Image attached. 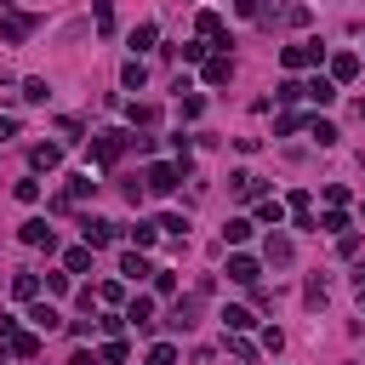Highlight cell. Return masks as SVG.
I'll list each match as a JSON object with an SVG mask.
<instances>
[{
	"instance_id": "cell-1",
	"label": "cell",
	"mask_w": 365,
	"mask_h": 365,
	"mask_svg": "<svg viewBox=\"0 0 365 365\" xmlns=\"http://www.w3.org/2000/svg\"><path fill=\"white\" fill-rule=\"evenodd\" d=\"M125 148H131V131H97V137H91V160H97V165H114Z\"/></svg>"
},
{
	"instance_id": "cell-2",
	"label": "cell",
	"mask_w": 365,
	"mask_h": 365,
	"mask_svg": "<svg viewBox=\"0 0 365 365\" xmlns=\"http://www.w3.org/2000/svg\"><path fill=\"white\" fill-rule=\"evenodd\" d=\"M114 222L108 217H80V240H86V251H103V245H114Z\"/></svg>"
},
{
	"instance_id": "cell-3",
	"label": "cell",
	"mask_w": 365,
	"mask_h": 365,
	"mask_svg": "<svg viewBox=\"0 0 365 365\" xmlns=\"http://www.w3.org/2000/svg\"><path fill=\"white\" fill-rule=\"evenodd\" d=\"M182 171H188V160H177V165H148V182H143V188H148V194H171Z\"/></svg>"
},
{
	"instance_id": "cell-4",
	"label": "cell",
	"mask_w": 365,
	"mask_h": 365,
	"mask_svg": "<svg viewBox=\"0 0 365 365\" xmlns=\"http://www.w3.org/2000/svg\"><path fill=\"white\" fill-rule=\"evenodd\" d=\"M285 68H319V40H302V46H285L279 51Z\"/></svg>"
},
{
	"instance_id": "cell-5",
	"label": "cell",
	"mask_w": 365,
	"mask_h": 365,
	"mask_svg": "<svg viewBox=\"0 0 365 365\" xmlns=\"http://www.w3.org/2000/svg\"><path fill=\"white\" fill-rule=\"evenodd\" d=\"M29 34H34V17H29V11H11V17H0V40H6V46L29 40Z\"/></svg>"
},
{
	"instance_id": "cell-6",
	"label": "cell",
	"mask_w": 365,
	"mask_h": 365,
	"mask_svg": "<svg viewBox=\"0 0 365 365\" xmlns=\"http://www.w3.org/2000/svg\"><path fill=\"white\" fill-rule=\"evenodd\" d=\"M17 240H23V245H34V251H51V245H57V234H51V228H46V217H29V222H23V234H17Z\"/></svg>"
},
{
	"instance_id": "cell-7",
	"label": "cell",
	"mask_w": 365,
	"mask_h": 365,
	"mask_svg": "<svg viewBox=\"0 0 365 365\" xmlns=\"http://www.w3.org/2000/svg\"><path fill=\"white\" fill-rule=\"evenodd\" d=\"M257 274H262V268H257V257H245V251H234V257H228V279H234V285H257Z\"/></svg>"
},
{
	"instance_id": "cell-8",
	"label": "cell",
	"mask_w": 365,
	"mask_h": 365,
	"mask_svg": "<svg viewBox=\"0 0 365 365\" xmlns=\"http://www.w3.org/2000/svg\"><path fill=\"white\" fill-rule=\"evenodd\" d=\"M228 80H234V57H228V51L205 57V86H228Z\"/></svg>"
},
{
	"instance_id": "cell-9",
	"label": "cell",
	"mask_w": 365,
	"mask_h": 365,
	"mask_svg": "<svg viewBox=\"0 0 365 365\" xmlns=\"http://www.w3.org/2000/svg\"><path fill=\"white\" fill-rule=\"evenodd\" d=\"M302 97H308V103H319V108H325V103H336V80H331V74H314V80H308V86H302Z\"/></svg>"
},
{
	"instance_id": "cell-10",
	"label": "cell",
	"mask_w": 365,
	"mask_h": 365,
	"mask_svg": "<svg viewBox=\"0 0 365 365\" xmlns=\"http://www.w3.org/2000/svg\"><path fill=\"white\" fill-rule=\"evenodd\" d=\"M6 354H11V359H34V354H40V336H34V331H11V336H6Z\"/></svg>"
},
{
	"instance_id": "cell-11",
	"label": "cell",
	"mask_w": 365,
	"mask_h": 365,
	"mask_svg": "<svg viewBox=\"0 0 365 365\" xmlns=\"http://www.w3.org/2000/svg\"><path fill=\"white\" fill-rule=\"evenodd\" d=\"M29 160H34V171H57V165H63V148H57V143H34Z\"/></svg>"
},
{
	"instance_id": "cell-12",
	"label": "cell",
	"mask_w": 365,
	"mask_h": 365,
	"mask_svg": "<svg viewBox=\"0 0 365 365\" xmlns=\"http://www.w3.org/2000/svg\"><path fill=\"white\" fill-rule=\"evenodd\" d=\"M262 257H268L274 268H291V257H297V251H291V240H285V234H268V245H262Z\"/></svg>"
},
{
	"instance_id": "cell-13",
	"label": "cell",
	"mask_w": 365,
	"mask_h": 365,
	"mask_svg": "<svg viewBox=\"0 0 365 365\" xmlns=\"http://www.w3.org/2000/svg\"><path fill=\"white\" fill-rule=\"evenodd\" d=\"M194 29H200V40H217V46H228V34H222V17H217V11H200V17H194Z\"/></svg>"
},
{
	"instance_id": "cell-14",
	"label": "cell",
	"mask_w": 365,
	"mask_h": 365,
	"mask_svg": "<svg viewBox=\"0 0 365 365\" xmlns=\"http://www.w3.org/2000/svg\"><path fill=\"white\" fill-rule=\"evenodd\" d=\"M86 194H97V182H91V171H74L68 188H63V205H74V200H86Z\"/></svg>"
},
{
	"instance_id": "cell-15",
	"label": "cell",
	"mask_w": 365,
	"mask_h": 365,
	"mask_svg": "<svg viewBox=\"0 0 365 365\" xmlns=\"http://www.w3.org/2000/svg\"><path fill=\"white\" fill-rule=\"evenodd\" d=\"M228 188H234L240 200H257V194H262V177H257V171H234V177H228Z\"/></svg>"
},
{
	"instance_id": "cell-16",
	"label": "cell",
	"mask_w": 365,
	"mask_h": 365,
	"mask_svg": "<svg viewBox=\"0 0 365 365\" xmlns=\"http://www.w3.org/2000/svg\"><path fill=\"white\" fill-rule=\"evenodd\" d=\"M148 314H154V297H131V302H125V319H131L137 331H148V325H154Z\"/></svg>"
},
{
	"instance_id": "cell-17",
	"label": "cell",
	"mask_w": 365,
	"mask_h": 365,
	"mask_svg": "<svg viewBox=\"0 0 365 365\" xmlns=\"http://www.w3.org/2000/svg\"><path fill=\"white\" fill-rule=\"evenodd\" d=\"M29 319H34V331H57V325H63V314H57L51 302H34V308H29Z\"/></svg>"
},
{
	"instance_id": "cell-18",
	"label": "cell",
	"mask_w": 365,
	"mask_h": 365,
	"mask_svg": "<svg viewBox=\"0 0 365 365\" xmlns=\"http://www.w3.org/2000/svg\"><path fill=\"white\" fill-rule=\"evenodd\" d=\"M354 74H359V57L354 51H336L331 57V80H354Z\"/></svg>"
},
{
	"instance_id": "cell-19",
	"label": "cell",
	"mask_w": 365,
	"mask_h": 365,
	"mask_svg": "<svg viewBox=\"0 0 365 365\" xmlns=\"http://www.w3.org/2000/svg\"><path fill=\"white\" fill-rule=\"evenodd\" d=\"M222 240H228V245H245V240H251V217H228V222H222Z\"/></svg>"
},
{
	"instance_id": "cell-20",
	"label": "cell",
	"mask_w": 365,
	"mask_h": 365,
	"mask_svg": "<svg viewBox=\"0 0 365 365\" xmlns=\"http://www.w3.org/2000/svg\"><path fill=\"white\" fill-rule=\"evenodd\" d=\"M11 297L34 302V297H40V274H11Z\"/></svg>"
},
{
	"instance_id": "cell-21",
	"label": "cell",
	"mask_w": 365,
	"mask_h": 365,
	"mask_svg": "<svg viewBox=\"0 0 365 365\" xmlns=\"http://www.w3.org/2000/svg\"><path fill=\"white\" fill-rule=\"evenodd\" d=\"M91 17H97V34H114V0H91Z\"/></svg>"
},
{
	"instance_id": "cell-22",
	"label": "cell",
	"mask_w": 365,
	"mask_h": 365,
	"mask_svg": "<svg viewBox=\"0 0 365 365\" xmlns=\"http://www.w3.org/2000/svg\"><path fill=\"white\" fill-rule=\"evenodd\" d=\"M143 80H148V68H143V63L131 57V63L120 68V86H125V91H143Z\"/></svg>"
},
{
	"instance_id": "cell-23",
	"label": "cell",
	"mask_w": 365,
	"mask_h": 365,
	"mask_svg": "<svg viewBox=\"0 0 365 365\" xmlns=\"http://www.w3.org/2000/svg\"><path fill=\"white\" fill-rule=\"evenodd\" d=\"M222 325H228V331L240 336V331H251L257 319H251V308H222Z\"/></svg>"
},
{
	"instance_id": "cell-24",
	"label": "cell",
	"mask_w": 365,
	"mask_h": 365,
	"mask_svg": "<svg viewBox=\"0 0 365 365\" xmlns=\"http://www.w3.org/2000/svg\"><path fill=\"white\" fill-rule=\"evenodd\" d=\"M154 234H160L154 222H137V228H125V240H131L137 251H148V245H154Z\"/></svg>"
},
{
	"instance_id": "cell-25",
	"label": "cell",
	"mask_w": 365,
	"mask_h": 365,
	"mask_svg": "<svg viewBox=\"0 0 365 365\" xmlns=\"http://www.w3.org/2000/svg\"><path fill=\"white\" fill-rule=\"evenodd\" d=\"M86 268H91V251H86V245H74V251L63 257V274H86Z\"/></svg>"
},
{
	"instance_id": "cell-26",
	"label": "cell",
	"mask_w": 365,
	"mask_h": 365,
	"mask_svg": "<svg viewBox=\"0 0 365 365\" xmlns=\"http://www.w3.org/2000/svg\"><path fill=\"white\" fill-rule=\"evenodd\" d=\"M120 274H125V279H143V274H154V268H148L137 251H125V257H120Z\"/></svg>"
},
{
	"instance_id": "cell-27",
	"label": "cell",
	"mask_w": 365,
	"mask_h": 365,
	"mask_svg": "<svg viewBox=\"0 0 365 365\" xmlns=\"http://www.w3.org/2000/svg\"><path fill=\"white\" fill-rule=\"evenodd\" d=\"M257 217H262V222H274V228H279V222H285V200H262V205H257Z\"/></svg>"
},
{
	"instance_id": "cell-28",
	"label": "cell",
	"mask_w": 365,
	"mask_h": 365,
	"mask_svg": "<svg viewBox=\"0 0 365 365\" xmlns=\"http://www.w3.org/2000/svg\"><path fill=\"white\" fill-rule=\"evenodd\" d=\"M171 325H177V331H188V325H194V297H182V302L171 308Z\"/></svg>"
},
{
	"instance_id": "cell-29",
	"label": "cell",
	"mask_w": 365,
	"mask_h": 365,
	"mask_svg": "<svg viewBox=\"0 0 365 365\" xmlns=\"http://www.w3.org/2000/svg\"><path fill=\"white\" fill-rule=\"evenodd\" d=\"M154 40H160V29H154V23H137V34H131V46H137V51H148Z\"/></svg>"
},
{
	"instance_id": "cell-30",
	"label": "cell",
	"mask_w": 365,
	"mask_h": 365,
	"mask_svg": "<svg viewBox=\"0 0 365 365\" xmlns=\"http://www.w3.org/2000/svg\"><path fill=\"white\" fill-rule=\"evenodd\" d=\"M46 97H51L46 80H23V103H46Z\"/></svg>"
},
{
	"instance_id": "cell-31",
	"label": "cell",
	"mask_w": 365,
	"mask_h": 365,
	"mask_svg": "<svg viewBox=\"0 0 365 365\" xmlns=\"http://www.w3.org/2000/svg\"><path fill=\"white\" fill-rule=\"evenodd\" d=\"M154 120H160L154 103H131V125H154Z\"/></svg>"
},
{
	"instance_id": "cell-32",
	"label": "cell",
	"mask_w": 365,
	"mask_h": 365,
	"mask_svg": "<svg viewBox=\"0 0 365 365\" xmlns=\"http://www.w3.org/2000/svg\"><path fill=\"white\" fill-rule=\"evenodd\" d=\"M308 131H314V143H319V148H331V143H336V125H331V120H314Z\"/></svg>"
},
{
	"instance_id": "cell-33",
	"label": "cell",
	"mask_w": 365,
	"mask_h": 365,
	"mask_svg": "<svg viewBox=\"0 0 365 365\" xmlns=\"http://www.w3.org/2000/svg\"><path fill=\"white\" fill-rule=\"evenodd\" d=\"M154 228H165V234H177V240H182V234H188V217H177V211H165V217H160Z\"/></svg>"
},
{
	"instance_id": "cell-34",
	"label": "cell",
	"mask_w": 365,
	"mask_h": 365,
	"mask_svg": "<svg viewBox=\"0 0 365 365\" xmlns=\"http://www.w3.org/2000/svg\"><path fill=\"white\" fill-rule=\"evenodd\" d=\"M319 228H325V234H348V211H325Z\"/></svg>"
},
{
	"instance_id": "cell-35",
	"label": "cell",
	"mask_w": 365,
	"mask_h": 365,
	"mask_svg": "<svg viewBox=\"0 0 365 365\" xmlns=\"http://www.w3.org/2000/svg\"><path fill=\"white\" fill-rule=\"evenodd\" d=\"M228 354H234L240 365H251V359H257V342H245V336H234V342H228Z\"/></svg>"
},
{
	"instance_id": "cell-36",
	"label": "cell",
	"mask_w": 365,
	"mask_h": 365,
	"mask_svg": "<svg viewBox=\"0 0 365 365\" xmlns=\"http://www.w3.org/2000/svg\"><path fill=\"white\" fill-rule=\"evenodd\" d=\"M200 114H205V97L188 91V97H182V120H200Z\"/></svg>"
},
{
	"instance_id": "cell-37",
	"label": "cell",
	"mask_w": 365,
	"mask_h": 365,
	"mask_svg": "<svg viewBox=\"0 0 365 365\" xmlns=\"http://www.w3.org/2000/svg\"><path fill=\"white\" fill-rule=\"evenodd\" d=\"M11 194H17V200H23V205H34V200H40V182H34V177H23V182H17V188H11Z\"/></svg>"
},
{
	"instance_id": "cell-38",
	"label": "cell",
	"mask_w": 365,
	"mask_h": 365,
	"mask_svg": "<svg viewBox=\"0 0 365 365\" xmlns=\"http://www.w3.org/2000/svg\"><path fill=\"white\" fill-rule=\"evenodd\" d=\"M302 297H308V308H325V279H308Z\"/></svg>"
},
{
	"instance_id": "cell-39",
	"label": "cell",
	"mask_w": 365,
	"mask_h": 365,
	"mask_svg": "<svg viewBox=\"0 0 365 365\" xmlns=\"http://www.w3.org/2000/svg\"><path fill=\"white\" fill-rule=\"evenodd\" d=\"M103 365H125V342H120V336H108V348H103Z\"/></svg>"
},
{
	"instance_id": "cell-40",
	"label": "cell",
	"mask_w": 365,
	"mask_h": 365,
	"mask_svg": "<svg viewBox=\"0 0 365 365\" xmlns=\"http://www.w3.org/2000/svg\"><path fill=\"white\" fill-rule=\"evenodd\" d=\"M143 365H177V348H171V342H160V348H154Z\"/></svg>"
},
{
	"instance_id": "cell-41",
	"label": "cell",
	"mask_w": 365,
	"mask_h": 365,
	"mask_svg": "<svg viewBox=\"0 0 365 365\" xmlns=\"http://www.w3.org/2000/svg\"><path fill=\"white\" fill-rule=\"evenodd\" d=\"M325 205H331V211H342V205H348V188H342V182H331V188H325Z\"/></svg>"
},
{
	"instance_id": "cell-42",
	"label": "cell",
	"mask_w": 365,
	"mask_h": 365,
	"mask_svg": "<svg viewBox=\"0 0 365 365\" xmlns=\"http://www.w3.org/2000/svg\"><path fill=\"white\" fill-rule=\"evenodd\" d=\"M97 302H108V308H114V302H125V285H114V279H108V285L97 291Z\"/></svg>"
},
{
	"instance_id": "cell-43",
	"label": "cell",
	"mask_w": 365,
	"mask_h": 365,
	"mask_svg": "<svg viewBox=\"0 0 365 365\" xmlns=\"http://www.w3.org/2000/svg\"><path fill=\"white\" fill-rule=\"evenodd\" d=\"M274 97H279V103H297V97H302V86H297V80H279V91H274Z\"/></svg>"
},
{
	"instance_id": "cell-44",
	"label": "cell",
	"mask_w": 365,
	"mask_h": 365,
	"mask_svg": "<svg viewBox=\"0 0 365 365\" xmlns=\"http://www.w3.org/2000/svg\"><path fill=\"white\" fill-rule=\"evenodd\" d=\"M297 125H302V114H279V120H274V131H279V137H291Z\"/></svg>"
},
{
	"instance_id": "cell-45",
	"label": "cell",
	"mask_w": 365,
	"mask_h": 365,
	"mask_svg": "<svg viewBox=\"0 0 365 365\" xmlns=\"http://www.w3.org/2000/svg\"><path fill=\"white\" fill-rule=\"evenodd\" d=\"M154 291H160V297H171V291H177V274H165V268H160V274H154Z\"/></svg>"
},
{
	"instance_id": "cell-46",
	"label": "cell",
	"mask_w": 365,
	"mask_h": 365,
	"mask_svg": "<svg viewBox=\"0 0 365 365\" xmlns=\"http://www.w3.org/2000/svg\"><path fill=\"white\" fill-rule=\"evenodd\" d=\"M257 6H262V0H234V11H240V17H245V23H251V17H257Z\"/></svg>"
},
{
	"instance_id": "cell-47",
	"label": "cell",
	"mask_w": 365,
	"mask_h": 365,
	"mask_svg": "<svg viewBox=\"0 0 365 365\" xmlns=\"http://www.w3.org/2000/svg\"><path fill=\"white\" fill-rule=\"evenodd\" d=\"M11 137H17V120L6 114V120H0V143H11Z\"/></svg>"
},
{
	"instance_id": "cell-48",
	"label": "cell",
	"mask_w": 365,
	"mask_h": 365,
	"mask_svg": "<svg viewBox=\"0 0 365 365\" xmlns=\"http://www.w3.org/2000/svg\"><path fill=\"white\" fill-rule=\"evenodd\" d=\"M68 365H97V359H91V354H74V359H68Z\"/></svg>"
},
{
	"instance_id": "cell-49",
	"label": "cell",
	"mask_w": 365,
	"mask_h": 365,
	"mask_svg": "<svg viewBox=\"0 0 365 365\" xmlns=\"http://www.w3.org/2000/svg\"><path fill=\"white\" fill-rule=\"evenodd\" d=\"M359 291H365V268H359Z\"/></svg>"
}]
</instances>
